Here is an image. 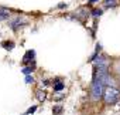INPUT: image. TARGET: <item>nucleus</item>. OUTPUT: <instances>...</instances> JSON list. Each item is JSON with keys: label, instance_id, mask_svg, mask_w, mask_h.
<instances>
[{"label": "nucleus", "instance_id": "4468645a", "mask_svg": "<svg viewBox=\"0 0 120 115\" xmlns=\"http://www.w3.org/2000/svg\"><path fill=\"white\" fill-rule=\"evenodd\" d=\"M119 0H105V7L110 9V7H116Z\"/></svg>", "mask_w": 120, "mask_h": 115}, {"label": "nucleus", "instance_id": "1a4fd4ad", "mask_svg": "<svg viewBox=\"0 0 120 115\" xmlns=\"http://www.w3.org/2000/svg\"><path fill=\"white\" fill-rule=\"evenodd\" d=\"M0 45H2L4 50L10 51V50H13V48L16 47V43H14V41H11V40H4V41L0 43Z\"/></svg>", "mask_w": 120, "mask_h": 115}, {"label": "nucleus", "instance_id": "412c9836", "mask_svg": "<svg viewBox=\"0 0 120 115\" xmlns=\"http://www.w3.org/2000/svg\"><path fill=\"white\" fill-rule=\"evenodd\" d=\"M119 87H120V78H119Z\"/></svg>", "mask_w": 120, "mask_h": 115}, {"label": "nucleus", "instance_id": "f257e3e1", "mask_svg": "<svg viewBox=\"0 0 120 115\" xmlns=\"http://www.w3.org/2000/svg\"><path fill=\"white\" fill-rule=\"evenodd\" d=\"M105 90H106V88H105L103 82H102L99 78L93 77V78H92V82H90V98H92L93 101H99L100 98H103Z\"/></svg>", "mask_w": 120, "mask_h": 115}, {"label": "nucleus", "instance_id": "aec40b11", "mask_svg": "<svg viewBox=\"0 0 120 115\" xmlns=\"http://www.w3.org/2000/svg\"><path fill=\"white\" fill-rule=\"evenodd\" d=\"M98 0H88V4H93V3H96Z\"/></svg>", "mask_w": 120, "mask_h": 115}, {"label": "nucleus", "instance_id": "7ed1b4c3", "mask_svg": "<svg viewBox=\"0 0 120 115\" xmlns=\"http://www.w3.org/2000/svg\"><path fill=\"white\" fill-rule=\"evenodd\" d=\"M92 64H93V71H109L110 68V60L103 54L99 55Z\"/></svg>", "mask_w": 120, "mask_h": 115}, {"label": "nucleus", "instance_id": "0eeeda50", "mask_svg": "<svg viewBox=\"0 0 120 115\" xmlns=\"http://www.w3.org/2000/svg\"><path fill=\"white\" fill-rule=\"evenodd\" d=\"M26 24V21L20 17V16H17L16 19H13V20H10V23H9V26H10V29L13 30V31H17L20 27H23Z\"/></svg>", "mask_w": 120, "mask_h": 115}, {"label": "nucleus", "instance_id": "9b49d317", "mask_svg": "<svg viewBox=\"0 0 120 115\" xmlns=\"http://www.w3.org/2000/svg\"><path fill=\"white\" fill-rule=\"evenodd\" d=\"M35 97H37V99H38L40 102H42V101H45V98H47V92H45L44 90H37V91H35Z\"/></svg>", "mask_w": 120, "mask_h": 115}, {"label": "nucleus", "instance_id": "9d476101", "mask_svg": "<svg viewBox=\"0 0 120 115\" xmlns=\"http://www.w3.org/2000/svg\"><path fill=\"white\" fill-rule=\"evenodd\" d=\"M64 88H65V84L59 80V78H56L55 82H54V91H55V92H61Z\"/></svg>", "mask_w": 120, "mask_h": 115}, {"label": "nucleus", "instance_id": "ddd939ff", "mask_svg": "<svg viewBox=\"0 0 120 115\" xmlns=\"http://www.w3.org/2000/svg\"><path fill=\"white\" fill-rule=\"evenodd\" d=\"M34 68H35V66H27V67H24V68L21 70V73H23L24 75H31V73L34 71Z\"/></svg>", "mask_w": 120, "mask_h": 115}, {"label": "nucleus", "instance_id": "6e6552de", "mask_svg": "<svg viewBox=\"0 0 120 115\" xmlns=\"http://www.w3.org/2000/svg\"><path fill=\"white\" fill-rule=\"evenodd\" d=\"M100 50H102V45H100V43H98V44H96V48H95V51H93V54L90 55V58L88 60L89 63H93V61L98 58V57L100 55Z\"/></svg>", "mask_w": 120, "mask_h": 115}, {"label": "nucleus", "instance_id": "20e7f679", "mask_svg": "<svg viewBox=\"0 0 120 115\" xmlns=\"http://www.w3.org/2000/svg\"><path fill=\"white\" fill-rule=\"evenodd\" d=\"M93 77L99 78L105 87H113V78L110 75V71H93Z\"/></svg>", "mask_w": 120, "mask_h": 115}, {"label": "nucleus", "instance_id": "2eb2a0df", "mask_svg": "<svg viewBox=\"0 0 120 115\" xmlns=\"http://www.w3.org/2000/svg\"><path fill=\"white\" fill-rule=\"evenodd\" d=\"M102 13H103V10L102 9H93L92 12H90V14L95 17V19H98V17H100L102 16Z\"/></svg>", "mask_w": 120, "mask_h": 115}, {"label": "nucleus", "instance_id": "f03ea898", "mask_svg": "<svg viewBox=\"0 0 120 115\" xmlns=\"http://www.w3.org/2000/svg\"><path fill=\"white\" fill-rule=\"evenodd\" d=\"M103 99H105L106 105L117 104L120 99V90H117L116 87H106L105 94H103Z\"/></svg>", "mask_w": 120, "mask_h": 115}, {"label": "nucleus", "instance_id": "423d86ee", "mask_svg": "<svg viewBox=\"0 0 120 115\" xmlns=\"http://www.w3.org/2000/svg\"><path fill=\"white\" fill-rule=\"evenodd\" d=\"M89 12L85 9V7H81V9H78V10H75L74 13H72V17L74 19H76V20H79V21H85L88 17H89Z\"/></svg>", "mask_w": 120, "mask_h": 115}, {"label": "nucleus", "instance_id": "6ab92c4d", "mask_svg": "<svg viewBox=\"0 0 120 115\" xmlns=\"http://www.w3.org/2000/svg\"><path fill=\"white\" fill-rule=\"evenodd\" d=\"M67 7V3H59L58 4V9H65Z\"/></svg>", "mask_w": 120, "mask_h": 115}, {"label": "nucleus", "instance_id": "39448f33", "mask_svg": "<svg viewBox=\"0 0 120 115\" xmlns=\"http://www.w3.org/2000/svg\"><path fill=\"white\" fill-rule=\"evenodd\" d=\"M23 66H35V51L34 50H27L26 54L23 55V60H21Z\"/></svg>", "mask_w": 120, "mask_h": 115}, {"label": "nucleus", "instance_id": "f8f14e48", "mask_svg": "<svg viewBox=\"0 0 120 115\" xmlns=\"http://www.w3.org/2000/svg\"><path fill=\"white\" fill-rule=\"evenodd\" d=\"M10 17L9 14V10L4 9V7H0V21H3V20H7Z\"/></svg>", "mask_w": 120, "mask_h": 115}, {"label": "nucleus", "instance_id": "dca6fc26", "mask_svg": "<svg viewBox=\"0 0 120 115\" xmlns=\"http://www.w3.org/2000/svg\"><path fill=\"white\" fill-rule=\"evenodd\" d=\"M62 109H64V107H62V105H55V107L52 108V112H54V114H59Z\"/></svg>", "mask_w": 120, "mask_h": 115}, {"label": "nucleus", "instance_id": "a211bd4d", "mask_svg": "<svg viewBox=\"0 0 120 115\" xmlns=\"http://www.w3.org/2000/svg\"><path fill=\"white\" fill-rule=\"evenodd\" d=\"M35 111H37V105H33V107H30V108L27 109V112H26V114H28V115H30V114H34Z\"/></svg>", "mask_w": 120, "mask_h": 115}, {"label": "nucleus", "instance_id": "f3484780", "mask_svg": "<svg viewBox=\"0 0 120 115\" xmlns=\"http://www.w3.org/2000/svg\"><path fill=\"white\" fill-rule=\"evenodd\" d=\"M34 82V77L33 75H26V84H33Z\"/></svg>", "mask_w": 120, "mask_h": 115}]
</instances>
